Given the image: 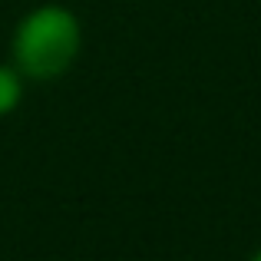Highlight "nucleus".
Masks as SVG:
<instances>
[{
  "label": "nucleus",
  "mask_w": 261,
  "mask_h": 261,
  "mask_svg": "<svg viewBox=\"0 0 261 261\" xmlns=\"http://www.w3.org/2000/svg\"><path fill=\"white\" fill-rule=\"evenodd\" d=\"M83 53V23L63 4H40L17 20L10 33V63L27 83H53L76 66Z\"/></svg>",
  "instance_id": "nucleus-1"
},
{
  "label": "nucleus",
  "mask_w": 261,
  "mask_h": 261,
  "mask_svg": "<svg viewBox=\"0 0 261 261\" xmlns=\"http://www.w3.org/2000/svg\"><path fill=\"white\" fill-rule=\"evenodd\" d=\"M23 93H27V80L20 76V70L10 60L0 63V119L17 113L20 102H23Z\"/></svg>",
  "instance_id": "nucleus-2"
},
{
  "label": "nucleus",
  "mask_w": 261,
  "mask_h": 261,
  "mask_svg": "<svg viewBox=\"0 0 261 261\" xmlns=\"http://www.w3.org/2000/svg\"><path fill=\"white\" fill-rule=\"evenodd\" d=\"M248 261H261V248H258V251H255V255H251Z\"/></svg>",
  "instance_id": "nucleus-3"
}]
</instances>
